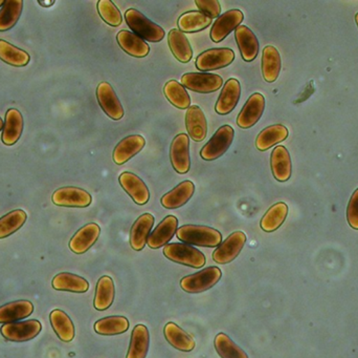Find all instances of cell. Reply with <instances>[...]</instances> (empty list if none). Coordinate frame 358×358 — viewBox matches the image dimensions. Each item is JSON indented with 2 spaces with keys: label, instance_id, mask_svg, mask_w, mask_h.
I'll return each instance as SVG.
<instances>
[{
  "label": "cell",
  "instance_id": "cell-1",
  "mask_svg": "<svg viewBox=\"0 0 358 358\" xmlns=\"http://www.w3.org/2000/svg\"><path fill=\"white\" fill-rule=\"evenodd\" d=\"M179 241L187 245L217 247L222 241V235L216 229L200 225H185L176 231Z\"/></svg>",
  "mask_w": 358,
  "mask_h": 358
},
{
  "label": "cell",
  "instance_id": "cell-2",
  "mask_svg": "<svg viewBox=\"0 0 358 358\" xmlns=\"http://www.w3.org/2000/svg\"><path fill=\"white\" fill-rule=\"evenodd\" d=\"M125 20L131 31L143 40L155 43L165 38V29L157 23L152 22L136 8L126 11Z\"/></svg>",
  "mask_w": 358,
  "mask_h": 358
},
{
  "label": "cell",
  "instance_id": "cell-3",
  "mask_svg": "<svg viewBox=\"0 0 358 358\" xmlns=\"http://www.w3.org/2000/svg\"><path fill=\"white\" fill-rule=\"evenodd\" d=\"M164 254L172 262L192 267V268H202L206 264L204 254L187 244H167L164 247Z\"/></svg>",
  "mask_w": 358,
  "mask_h": 358
},
{
  "label": "cell",
  "instance_id": "cell-4",
  "mask_svg": "<svg viewBox=\"0 0 358 358\" xmlns=\"http://www.w3.org/2000/svg\"><path fill=\"white\" fill-rule=\"evenodd\" d=\"M222 277L218 267H208L204 270L187 275L180 281V287L187 294H201L214 287Z\"/></svg>",
  "mask_w": 358,
  "mask_h": 358
},
{
  "label": "cell",
  "instance_id": "cell-5",
  "mask_svg": "<svg viewBox=\"0 0 358 358\" xmlns=\"http://www.w3.org/2000/svg\"><path fill=\"white\" fill-rule=\"evenodd\" d=\"M235 132L231 125H223L215 132L210 140L202 147L200 157L206 161H214L222 157L233 143Z\"/></svg>",
  "mask_w": 358,
  "mask_h": 358
},
{
  "label": "cell",
  "instance_id": "cell-6",
  "mask_svg": "<svg viewBox=\"0 0 358 358\" xmlns=\"http://www.w3.org/2000/svg\"><path fill=\"white\" fill-rule=\"evenodd\" d=\"M235 60V53L231 48H210L201 53L195 65L200 71H216L229 67Z\"/></svg>",
  "mask_w": 358,
  "mask_h": 358
},
{
  "label": "cell",
  "instance_id": "cell-7",
  "mask_svg": "<svg viewBox=\"0 0 358 358\" xmlns=\"http://www.w3.org/2000/svg\"><path fill=\"white\" fill-rule=\"evenodd\" d=\"M42 325L37 319L19 322V323L4 324L0 332L6 340L10 342L23 343L33 340L41 332Z\"/></svg>",
  "mask_w": 358,
  "mask_h": 358
},
{
  "label": "cell",
  "instance_id": "cell-8",
  "mask_svg": "<svg viewBox=\"0 0 358 358\" xmlns=\"http://www.w3.org/2000/svg\"><path fill=\"white\" fill-rule=\"evenodd\" d=\"M183 88L200 94H210L220 90L223 84L222 77L216 74L187 73L181 77Z\"/></svg>",
  "mask_w": 358,
  "mask_h": 358
},
{
  "label": "cell",
  "instance_id": "cell-9",
  "mask_svg": "<svg viewBox=\"0 0 358 358\" xmlns=\"http://www.w3.org/2000/svg\"><path fill=\"white\" fill-rule=\"evenodd\" d=\"M246 235L242 231L231 233L224 242L220 244L213 254V260L218 264L225 265L233 262L245 245Z\"/></svg>",
  "mask_w": 358,
  "mask_h": 358
},
{
  "label": "cell",
  "instance_id": "cell-10",
  "mask_svg": "<svg viewBox=\"0 0 358 358\" xmlns=\"http://www.w3.org/2000/svg\"><path fill=\"white\" fill-rule=\"evenodd\" d=\"M52 200L55 205L61 207L85 208L92 204V198L84 189L67 186L55 191Z\"/></svg>",
  "mask_w": 358,
  "mask_h": 358
},
{
  "label": "cell",
  "instance_id": "cell-11",
  "mask_svg": "<svg viewBox=\"0 0 358 358\" xmlns=\"http://www.w3.org/2000/svg\"><path fill=\"white\" fill-rule=\"evenodd\" d=\"M96 98L101 109L110 119L117 121L124 117L123 105L108 82L103 81L99 84L96 88Z\"/></svg>",
  "mask_w": 358,
  "mask_h": 358
},
{
  "label": "cell",
  "instance_id": "cell-12",
  "mask_svg": "<svg viewBox=\"0 0 358 358\" xmlns=\"http://www.w3.org/2000/svg\"><path fill=\"white\" fill-rule=\"evenodd\" d=\"M243 19L244 15L241 11L237 10V8L227 11L224 14L219 16L213 25L210 34V39L215 43L222 41L229 35L231 32L240 27V23L243 21Z\"/></svg>",
  "mask_w": 358,
  "mask_h": 358
},
{
  "label": "cell",
  "instance_id": "cell-13",
  "mask_svg": "<svg viewBox=\"0 0 358 358\" xmlns=\"http://www.w3.org/2000/svg\"><path fill=\"white\" fill-rule=\"evenodd\" d=\"M265 109V98L263 95L255 92L246 101L243 109L240 111L237 118V124L239 128L248 130L258 123L262 117Z\"/></svg>",
  "mask_w": 358,
  "mask_h": 358
},
{
  "label": "cell",
  "instance_id": "cell-14",
  "mask_svg": "<svg viewBox=\"0 0 358 358\" xmlns=\"http://www.w3.org/2000/svg\"><path fill=\"white\" fill-rule=\"evenodd\" d=\"M170 160L174 170L178 174H187L191 167L189 139L187 134H179L174 138L170 149Z\"/></svg>",
  "mask_w": 358,
  "mask_h": 358
},
{
  "label": "cell",
  "instance_id": "cell-15",
  "mask_svg": "<svg viewBox=\"0 0 358 358\" xmlns=\"http://www.w3.org/2000/svg\"><path fill=\"white\" fill-rule=\"evenodd\" d=\"M119 182L124 191L134 200V203L138 205H145L148 203L149 199H150V193H149L148 187L140 177L132 174V172H125L120 176Z\"/></svg>",
  "mask_w": 358,
  "mask_h": 358
},
{
  "label": "cell",
  "instance_id": "cell-16",
  "mask_svg": "<svg viewBox=\"0 0 358 358\" xmlns=\"http://www.w3.org/2000/svg\"><path fill=\"white\" fill-rule=\"evenodd\" d=\"M101 228L96 223H90L76 233L69 241V249L76 254H83L94 245L100 237Z\"/></svg>",
  "mask_w": 358,
  "mask_h": 358
},
{
  "label": "cell",
  "instance_id": "cell-17",
  "mask_svg": "<svg viewBox=\"0 0 358 358\" xmlns=\"http://www.w3.org/2000/svg\"><path fill=\"white\" fill-rule=\"evenodd\" d=\"M240 96H241V85L240 82L235 78H231L225 82L220 96L217 101L215 111L218 115H229L234 111L239 102Z\"/></svg>",
  "mask_w": 358,
  "mask_h": 358
},
{
  "label": "cell",
  "instance_id": "cell-18",
  "mask_svg": "<svg viewBox=\"0 0 358 358\" xmlns=\"http://www.w3.org/2000/svg\"><path fill=\"white\" fill-rule=\"evenodd\" d=\"M146 145L144 137L140 135H131L126 137L115 146L113 151V159L117 165H123L126 162L138 155Z\"/></svg>",
  "mask_w": 358,
  "mask_h": 358
},
{
  "label": "cell",
  "instance_id": "cell-19",
  "mask_svg": "<svg viewBox=\"0 0 358 358\" xmlns=\"http://www.w3.org/2000/svg\"><path fill=\"white\" fill-rule=\"evenodd\" d=\"M178 220L174 216H168L149 235L148 244L151 249H159L167 245L178 231Z\"/></svg>",
  "mask_w": 358,
  "mask_h": 358
},
{
  "label": "cell",
  "instance_id": "cell-20",
  "mask_svg": "<svg viewBox=\"0 0 358 358\" xmlns=\"http://www.w3.org/2000/svg\"><path fill=\"white\" fill-rule=\"evenodd\" d=\"M185 126L192 140L201 142L208 135V122L203 111L197 105H192L185 113Z\"/></svg>",
  "mask_w": 358,
  "mask_h": 358
},
{
  "label": "cell",
  "instance_id": "cell-21",
  "mask_svg": "<svg viewBox=\"0 0 358 358\" xmlns=\"http://www.w3.org/2000/svg\"><path fill=\"white\" fill-rule=\"evenodd\" d=\"M155 219L151 214H144L132 225L130 231V246L136 252L144 249L155 225Z\"/></svg>",
  "mask_w": 358,
  "mask_h": 358
},
{
  "label": "cell",
  "instance_id": "cell-22",
  "mask_svg": "<svg viewBox=\"0 0 358 358\" xmlns=\"http://www.w3.org/2000/svg\"><path fill=\"white\" fill-rule=\"evenodd\" d=\"M235 38L243 60L246 62L255 60L258 56L259 41L254 32L246 25H240L235 29Z\"/></svg>",
  "mask_w": 358,
  "mask_h": 358
},
{
  "label": "cell",
  "instance_id": "cell-23",
  "mask_svg": "<svg viewBox=\"0 0 358 358\" xmlns=\"http://www.w3.org/2000/svg\"><path fill=\"white\" fill-rule=\"evenodd\" d=\"M271 172L275 180L279 182H286L292 177V159L289 151L285 146L275 147L271 153Z\"/></svg>",
  "mask_w": 358,
  "mask_h": 358
},
{
  "label": "cell",
  "instance_id": "cell-24",
  "mask_svg": "<svg viewBox=\"0 0 358 358\" xmlns=\"http://www.w3.org/2000/svg\"><path fill=\"white\" fill-rule=\"evenodd\" d=\"M117 40L122 50L129 54L130 56L136 57V58H144L150 53V48L147 42L132 32L126 31V29L119 32Z\"/></svg>",
  "mask_w": 358,
  "mask_h": 358
},
{
  "label": "cell",
  "instance_id": "cell-25",
  "mask_svg": "<svg viewBox=\"0 0 358 358\" xmlns=\"http://www.w3.org/2000/svg\"><path fill=\"white\" fill-rule=\"evenodd\" d=\"M195 193V185L191 181L181 182L176 188L166 193L162 198L161 203L167 209H178L185 205L193 197Z\"/></svg>",
  "mask_w": 358,
  "mask_h": 358
},
{
  "label": "cell",
  "instance_id": "cell-26",
  "mask_svg": "<svg viewBox=\"0 0 358 358\" xmlns=\"http://www.w3.org/2000/svg\"><path fill=\"white\" fill-rule=\"evenodd\" d=\"M23 132V117L16 109L6 111L1 140L8 146L16 144Z\"/></svg>",
  "mask_w": 358,
  "mask_h": 358
},
{
  "label": "cell",
  "instance_id": "cell-27",
  "mask_svg": "<svg viewBox=\"0 0 358 358\" xmlns=\"http://www.w3.org/2000/svg\"><path fill=\"white\" fill-rule=\"evenodd\" d=\"M34 305L29 301H16L0 307V324L16 323L33 313Z\"/></svg>",
  "mask_w": 358,
  "mask_h": 358
},
{
  "label": "cell",
  "instance_id": "cell-28",
  "mask_svg": "<svg viewBox=\"0 0 358 358\" xmlns=\"http://www.w3.org/2000/svg\"><path fill=\"white\" fill-rule=\"evenodd\" d=\"M52 288L59 291L85 294L90 289V284L83 277L73 273H62L57 275L52 282Z\"/></svg>",
  "mask_w": 358,
  "mask_h": 358
},
{
  "label": "cell",
  "instance_id": "cell-29",
  "mask_svg": "<svg viewBox=\"0 0 358 358\" xmlns=\"http://www.w3.org/2000/svg\"><path fill=\"white\" fill-rule=\"evenodd\" d=\"M281 71V56L273 46H265L262 53V75L265 81L273 83Z\"/></svg>",
  "mask_w": 358,
  "mask_h": 358
},
{
  "label": "cell",
  "instance_id": "cell-30",
  "mask_svg": "<svg viewBox=\"0 0 358 358\" xmlns=\"http://www.w3.org/2000/svg\"><path fill=\"white\" fill-rule=\"evenodd\" d=\"M289 132L287 128L282 124H275V125L268 126L263 130L258 135L256 139L257 149L260 151H265L267 149L275 146L278 143L283 142L287 139Z\"/></svg>",
  "mask_w": 358,
  "mask_h": 358
},
{
  "label": "cell",
  "instance_id": "cell-31",
  "mask_svg": "<svg viewBox=\"0 0 358 358\" xmlns=\"http://www.w3.org/2000/svg\"><path fill=\"white\" fill-rule=\"evenodd\" d=\"M166 340L171 346L182 352H191L195 348V340L176 324L168 323L164 329Z\"/></svg>",
  "mask_w": 358,
  "mask_h": 358
},
{
  "label": "cell",
  "instance_id": "cell-32",
  "mask_svg": "<svg viewBox=\"0 0 358 358\" xmlns=\"http://www.w3.org/2000/svg\"><path fill=\"white\" fill-rule=\"evenodd\" d=\"M168 43H169L172 54L179 62L187 63L191 61L192 57H193V50H192L189 40L182 32L176 29H171L168 35Z\"/></svg>",
  "mask_w": 358,
  "mask_h": 358
},
{
  "label": "cell",
  "instance_id": "cell-33",
  "mask_svg": "<svg viewBox=\"0 0 358 358\" xmlns=\"http://www.w3.org/2000/svg\"><path fill=\"white\" fill-rule=\"evenodd\" d=\"M212 18L200 11H189L181 15L178 20L179 31L185 33H196L210 27Z\"/></svg>",
  "mask_w": 358,
  "mask_h": 358
},
{
  "label": "cell",
  "instance_id": "cell-34",
  "mask_svg": "<svg viewBox=\"0 0 358 358\" xmlns=\"http://www.w3.org/2000/svg\"><path fill=\"white\" fill-rule=\"evenodd\" d=\"M52 329L62 342L69 343L75 338L76 330L71 317L62 310L52 311L50 315Z\"/></svg>",
  "mask_w": 358,
  "mask_h": 358
},
{
  "label": "cell",
  "instance_id": "cell-35",
  "mask_svg": "<svg viewBox=\"0 0 358 358\" xmlns=\"http://www.w3.org/2000/svg\"><path fill=\"white\" fill-rule=\"evenodd\" d=\"M115 283L110 277H102L96 284L94 306L96 310L104 311L110 308L115 301Z\"/></svg>",
  "mask_w": 358,
  "mask_h": 358
},
{
  "label": "cell",
  "instance_id": "cell-36",
  "mask_svg": "<svg viewBox=\"0 0 358 358\" xmlns=\"http://www.w3.org/2000/svg\"><path fill=\"white\" fill-rule=\"evenodd\" d=\"M150 336L146 326L138 325L131 334L129 350L126 358H146L149 350Z\"/></svg>",
  "mask_w": 358,
  "mask_h": 358
},
{
  "label": "cell",
  "instance_id": "cell-37",
  "mask_svg": "<svg viewBox=\"0 0 358 358\" xmlns=\"http://www.w3.org/2000/svg\"><path fill=\"white\" fill-rule=\"evenodd\" d=\"M288 214V206L283 202L271 206L261 220L260 226L265 233L277 230L285 222Z\"/></svg>",
  "mask_w": 358,
  "mask_h": 358
},
{
  "label": "cell",
  "instance_id": "cell-38",
  "mask_svg": "<svg viewBox=\"0 0 358 358\" xmlns=\"http://www.w3.org/2000/svg\"><path fill=\"white\" fill-rule=\"evenodd\" d=\"M129 321L124 317H108L94 324V331L100 336H113L125 333L129 329Z\"/></svg>",
  "mask_w": 358,
  "mask_h": 358
},
{
  "label": "cell",
  "instance_id": "cell-39",
  "mask_svg": "<svg viewBox=\"0 0 358 358\" xmlns=\"http://www.w3.org/2000/svg\"><path fill=\"white\" fill-rule=\"evenodd\" d=\"M22 0H8L0 11V32H6L15 27L22 13Z\"/></svg>",
  "mask_w": 358,
  "mask_h": 358
},
{
  "label": "cell",
  "instance_id": "cell-40",
  "mask_svg": "<svg viewBox=\"0 0 358 358\" xmlns=\"http://www.w3.org/2000/svg\"><path fill=\"white\" fill-rule=\"evenodd\" d=\"M164 94L171 104L179 109H187L191 106V98L182 84L176 80H170L164 88Z\"/></svg>",
  "mask_w": 358,
  "mask_h": 358
},
{
  "label": "cell",
  "instance_id": "cell-41",
  "mask_svg": "<svg viewBox=\"0 0 358 358\" xmlns=\"http://www.w3.org/2000/svg\"><path fill=\"white\" fill-rule=\"evenodd\" d=\"M0 59L13 67H25L29 62V55L6 40H0Z\"/></svg>",
  "mask_w": 358,
  "mask_h": 358
},
{
  "label": "cell",
  "instance_id": "cell-42",
  "mask_svg": "<svg viewBox=\"0 0 358 358\" xmlns=\"http://www.w3.org/2000/svg\"><path fill=\"white\" fill-rule=\"evenodd\" d=\"M27 216L23 210L8 212L0 219V239H6L18 231L27 222Z\"/></svg>",
  "mask_w": 358,
  "mask_h": 358
},
{
  "label": "cell",
  "instance_id": "cell-43",
  "mask_svg": "<svg viewBox=\"0 0 358 358\" xmlns=\"http://www.w3.org/2000/svg\"><path fill=\"white\" fill-rule=\"evenodd\" d=\"M215 349L221 358H248L246 353L238 347L227 334L219 333L215 338Z\"/></svg>",
  "mask_w": 358,
  "mask_h": 358
},
{
  "label": "cell",
  "instance_id": "cell-44",
  "mask_svg": "<svg viewBox=\"0 0 358 358\" xmlns=\"http://www.w3.org/2000/svg\"><path fill=\"white\" fill-rule=\"evenodd\" d=\"M98 12L101 18L111 27H119L123 21L121 12L110 0H100V1H98Z\"/></svg>",
  "mask_w": 358,
  "mask_h": 358
},
{
  "label": "cell",
  "instance_id": "cell-45",
  "mask_svg": "<svg viewBox=\"0 0 358 358\" xmlns=\"http://www.w3.org/2000/svg\"><path fill=\"white\" fill-rule=\"evenodd\" d=\"M195 4L200 12L204 13L212 19L220 16L221 6L218 0H195Z\"/></svg>",
  "mask_w": 358,
  "mask_h": 358
},
{
  "label": "cell",
  "instance_id": "cell-46",
  "mask_svg": "<svg viewBox=\"0 0 358 358\" xmlns=\"http://www.w3.org/2000/svg\"><path fill=\"white\" fill-rule=\"evenodd\" d=\"M347 220L349 225L355 230H358V188L353 193L348 208H347Z\"/></svg>",
  "mask_w": 358,
  "mask_h": 358
},
{
  "label": "cell",
  "instance_id": "cell-47",
  "mask_svg": "<svg viewBox=\"0 0 358 358\" xmlns=\"http://www.w3.org/2000/svg\"><path fill=\"white\" fill-rule=\"evenodd\" d=\"M38 4L43 8H50V6H54L55 1L54 0H39Z\"/></svg>",
  "mask_w": 358,
  "mask_h": 358
},
{
  "label": "cell",
  "instance_id": "cell-48",
  "mask_svg": "<svg viewBox=\"0 0 358 358\" xmlns=\"http://www.w3.org/2000/svg\"><path fill=\"white\" fill-rule=\"evenodd\" d=\"M3 125H4L3 121H2L1 118H0V132H1L2 128H3Z\"/></svg>",
  "mask_w": 358,
  "mask_h": 358
},
{
  "label": "cell",
  "instance_id": "cell-49",
  "mask_svg": "<svg viewBox=\"0 0 358 358\" xmlns=\"http://www.w3.org/2000/svg\"><path fill=\"white\" fill-rule=\"evenodd\" d=\"M4 4H6V1H3V0H0V6H3Z\"/></svg>",
  "mask_w": 358,
  "mask_h": 358
},
{
  "label": "cell",
  "instance_id": "cell-50",
  "mask_svg": "<svg viewBox=\"0 0 358 358\" xmlns=\"http://www.w3.org/2000/svg\"><path fill=\"white\" fill-rule=\"evenodd\" d=\"M355 21H357V27H358V13L357 15H355Z\"/></svg>",
  "mask_w": 358,
  "mask_h": 358
}]
</instances>
